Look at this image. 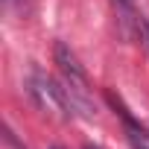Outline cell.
<instances>
[{
  "mask_svg": "<svg viewBox=\"0 0 149 149\" xmlns=\"http://www.w3.org/2000/svg\"><path fill=\"white\" fill-rule=\"evenodd\" d=\"M85 149H97V146H91V143H88V146H85Z\"/></svg>",
  "mask_w": 149,
  "mask_h": 149,
  "instance_id": "cell-4",
  "label": "cell"
},
{
  "mask_svg": "<svg viewBox=\"0 0 149 149\" xmlns=\"http://www.w3.org/2000/svg\"><path fill=\"white\" fill-rule=\"evenodd\" d=\"M53 56H56V64H58V70H61V76H64V82L67 85H73V88H88V76H85V70H82V64H79V58H76V53H73L67 44H56V50H53Z\"/></svg>",
  "mask_w": 149,
  "mask_h": 149,
  "instance_id": "cell-1",
  "label": "cell"
},
{
  "mask_svg": "<svg viewBox=\"0 0 149 149\" xmlns=\"http://www.w3.org/2000/svg\"><path fill=\"white\" fill-rule=\"evenodd\" d=\"M126 132H129V143H132V149H149V132H143L132 117H126Z\"/></svg>",
  "mask_w": 149,
  "mask_h": 149,
  "instance_id": "cell-2",
  "label": "cell"
},
{
  "mask_svg": "<svg viewBox=\"0 0 149 149\" xmlns=\"http://www.w3.org/2000/svg\"><path fill=\"white\" fill-rule=\"evenodd\" d=\"M53 149H58V146H53Z\"/></svg>",
  "mask_w": 149,
  "mask_h": 149,
  "instance_id": "cell-5",
  "label": "cell"
},
{
  "mask_svg": "<svg viewBox=\"0 0 149 149\" xmlns=\"http://www.w3.org/2000/svg\"><path fill=\"white\" fill-rule=\"evenodd\" d=\"M137 32H140V41H143V47L149 50V18H137Z\"/></svg>",
  "mask_w": 149,
  "mask_h": 149,
  "instance_id": "cell-3",
  "label": "cell"
}]
</instances>
